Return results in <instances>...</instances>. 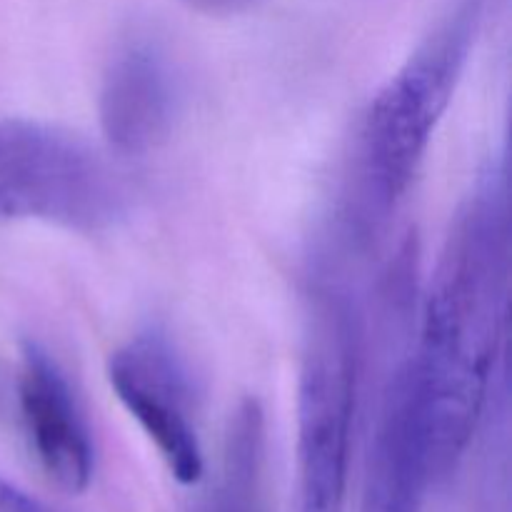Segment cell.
<instances>
[{"label":"cell","mask_w":512,"mask_h":512,"mask_svg":"<svg viewBox=\"0 0 512 512\" xmlns=\"http://www.w3.org/2000/svg\"><path fill=\"white\" fill-rule=\"evenodd\" d=\"M428 485L408 415L398 403H385L370 443L363 512H420Z\"/></svg>","instance_id":"cell-8"},{"label":"cell","mask_w":512,"mask_h":512,"mask_svg":"<svg viewBox=\"0 0 512 512\" xmlns=\"http://www.w3.org/2000/svg\"><path fill=\"white\" fill-rule=\"evenodd\" d=\"M0 512H55L38 498L20 490L18 485L0 478Z\"/></svg>","instance_id":"cell-10"},{"label":"cell","mask_w":512,"mask_h":512,"mask_svg":"<svg viewBox=\"0 0 512 512\" xmlns=\"http://www.w3.org/2000/svg\"><path fill=\"white\" fill-rule=\"evenodd\" d=\"M298 375V512H343L360 375V325L340 280L310 275Z\"/></svg>","instance_id":"cell-3"},{"label":"cell","mask_w":512,"mask_h":512,"mask_svg":"<svg viewBox=\"0 0 512 512\" xmlns=\"http://www.w3.org/2000/svg\"><path fill=\"white\" fill-rule=\"evenodd\" d=\"M263 460L265 418L258 400H243L230 418L225 435L223 485L215 512H265L263 510Z\"/></svg>","instance_id":"cell-9"},{"label":"cell","mask_w":512,"mask_h":512,"mask_svg":"<svg viewBox=\"0 0 512 512\" xmlns=\"http://www.w3.org/2000/svg\"><path fill=\"white\" fill-rule=\"evenodd\" d=\"M510 188L505 158L475 178L435 265L418 348L405 360L430 485L448 478L508 373Z\"/></svg>","instance_id":"cell-1"},{"label":"cell","mask_w":512,"mask_h":512,"mask_svg":"<svg viewBox=\"0 0 512 512\" xmlns=\"http://www.w3.org/2000/svg\"><path fill=\"white\" fill-rule=\"evenodd\" d=\"M178 78L168 55L148 38H130L110 55L98 98L110 150L145 155L170 135L178 115Z\"/></svg>","instance_id":"cell-7"},{"label":"cell","mask_w":512,"mask_h":512,"mask_svg":"<svg viewBox=\"0 0 512 512\" xmlns=\"http://www.w3.org/2000/svg\"><path fill=\"white\" fill-rule=\"evenodd\" d=\"M130 190L88 140L35 120H0V220L100 233L128 213Z\"/></svg>","instance_id":"cell-4"},{"label":"cell","mask_w":512,"mask_h":512,"mask_svg":"<svg viewBox=\"0 0 512 512\" xmlns=\"http://www.w3.org/2000/svg\"><path fill=\"white\" fill-rule=\"evenodd\" d=\"M115 398L153 443L180 485L200 483L203 448L195 428V398L183 358L158 330L120 345L108 360Z\"/></svg>","instance_id":"cell-5"},{"label":"cell","mask_w":512,"mask_h":512,"mask_svg":"<svg viewBox=\"0 0 512 512\" xmlns=\"http://www.w3.org/2000/svg\"><path fill=\"white\" fill-rule=\"evenodd\" d=\"M485 8L488 0H450L370 100L343 195V230L355 248L370 245L388 228L408 193L468 68Z\"/></svg>","instance_id":"cell-2"},{"label":"cell","mask_w":512,"mask_h":512,"mask_svg":"<svg viewBox=\"0 0 512 512\" xmlns=\"http://www.w3.org/2000/svg\"><path fill=\"white\" fill-rule=\"evenodd\" d=\"M183 3L203 15H215V18H223V15L245 13V10L253 8L258 0H183Z\"/></svg>","instance_id":"cell-11"},{"label":"cell","mask_w":512,"mask_h":512,"mask_svg":"<svg viewBox=\"0 0 512 512\" xmlns=\"http://www.w3.org/2000/svg\"><path fill=\"white\" fill-rule=\"evenodd\" d=\"M15 390L25 440L45 478L68 495L88 490L95 470L90 428L63 368L43 345H23Z\"/></svg>","instance_id":"cell-6"}]
</instances>
